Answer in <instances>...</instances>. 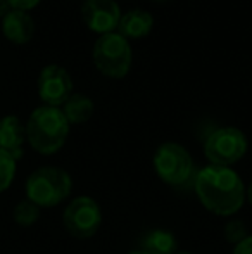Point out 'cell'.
Instances as JSON below:
<instances>
[{
	"mask_svg": "<svg viewBox=\"0 0 252 254\" xmlns=\"http://www.w3.org/2000/svg\"><path fill=\"white\" fill-rule=\"evenodd\" d=\"M195 194L202 206L216 216H233L246 202V185L235 170L226 166L202 168L195 177Z\"/></svg>",
	"mask_w": 252,
	"mask_h": 254,
	"instance_id": "obj_1",
	"label": "cell"
},
{
	"mask_svg": "<svg viewBox=\"0 0 252 254\" xmlns=\"http://www.w3.org/2000/svg\"><path fill=\"white\" fill-rule=\"evenodd\" d=\"M69 121L61 107L40 106L30 114L26 123V140L33 151L50 156L64 147L69 135Z\"/></svg>",
	"mask_w": 252,
	"mask_h": 254,
	"instance_id": "obj_2",
	"label": "cell"
},
{
	"mask_svg": "<svg viewBox=\"0 0 252 254\" xmlns=\"http://www.w3.org/2000/svg\"><path fill=\"white\" fill-rule=\"evenodd\" d=\"M73 190V180L59 166H42L26 180V199L38 207H54L66 201Z\"/></svg>",
	"mask_w": 252,
	"mask_h": 254,
	"instance_id": "obj_3",
	"label": "cell"
},
{
	"mask_svg": "<svg viewBox=\"0 0 252 254\" xmlns=\"http://www.w3.org/2000/svg\"><path fill=\"white\" fill-rule=\"evenodd\" d=\"M94 64L104 76L125 78L133 63L131 45L118 31L101 35L94 44Z\"/></svg>",
	"mask_w": 252,
	"mask_h": 254,
	"instance_id": "obj_4",
	"label": "cell"
},
{
	"mask_svg": "<svg viewBox=\"0 0 252 254\" xmlns=\"http://www.w3.org/2000/svg\"><path fill=\"white\" fill-rule=\"evenodd\" d=\"M249 149V142L242 130L235 127H221L209 133L204 142V154L209 164L232 168Z\"/></svg>",
	"mask_w": 252,
	"mask_h": 254,
	"instance_id": "obj_5",
	"label": "cell"
},
{
	"mask_svg": "<svg viewBox=\"0 0 252 254\" xmlns=\"http://www.w3.org/2000/svg\"><path fill=\"white\" fill-rule=\"evenodd\" d=\"M154 170L168 185H182L189 182L194 171V159L183 145L164 142L154 154Z\"/></svg>",
	"mask_w": 252,
	"mask_h": 254,
	"instance_id": "obj_6",
	"label": "cell"
},
{
	"mask_svg": "<svg viewBox=\"0 0 252 254\" xmlns=\"http://www.w3.org/2000/svg\"><path fill=\"white\" fill-rule=\"evenodd\" d=\"M62 223L74 239L94 237L102 225V209L97 201L88 195H78L66 206L62 213Z\"/></svg>",
	"mask_w": 252,
	"mask_h": 254,
	"instance_id": "obj_7",
	"label": "cell"
},
{
	"mask_svg": "<svg viewBox=\"0 0 252 254\" xmlns=\"http://www.w3.org/2000/svg\"><path fill=\"white\" fill-rule=\"evenodd\" d=\"M38 94L45 106L61 107L73 94L71 74L59 64H49L38 76Z\"/></svg>",
	"mask_w": 252,
	"mask_h": 254,
	"instance_id": "obj_8",
	"label": "cell"
},
{
	"mask_svg": "<svg viewBox=\"0 0 252 254\" xmlns=\"http://www.w3.org/2000/svg\"><path fill=\"white\" fill-rule=\"evenodd\" d=\"M81 16L92 31L105 35L118 30L121 9L116 0H85Z\"/></svg>",
	"mask_w": 252,
	"mask_h": 254,
	"instance_id": "obj_9",
	"label": "cell"
},
{
	"mask_svg": "<svg viewBox=\"0 0 252 254\" xmlns=\"http://www.w3.org/2000/svg\"><path fill=\"white\" fill-rule=\"evenodd\" d=\"M26 142V127L23 121L14 114L3 116L0 120V149L14 157H23V147Z\"/></svg>",
	"mask_w": 252,
	"mask_h": 254,
	"instance_id": "obj_10",
	"label": "cell"
},
{
	"mask_svg": "<svg viewBox=\"0 0 252 254\" xmlns=\"http://www.w3.org/2000/svg\"><path fill=\"white\" fill-rule=\"evenodd\" d=\"M154 28V16L144 9H131L126 14H121L118 24V33L123 35L128 42L147 37Z\"/></svg>",
	"mask_w": 252,
	"mask_h": 254,
	"instance_id": "obj_11",
	"label": "cell"
},
{
	"mask_svg": "<svg viewBox=\"0 0 252 254\" xmlns=\"http://www.w3.org/2000/svg\"><path fill=\"white\" fill-rule=\"evenodd\" d=\"M3 35L14 44H26L33 38L35 33V21L24 10L12 9L2 19Z\"/></svg>",
	"mask_w": 252,
	"mask_h": 254,
	"instance_id": "obj_12",
	"label": "cell"
},
{
	"mask_svg": "<svg viewBox=\"0 0 252 254\" xmlns=\"http://www.w3.org/2000/svg\"><path fill=\"white\" fill-rule=\"evenodd\" d=\"M140 244L142 251L147 254H175L178 249L175 234L162 228H155L145 234Z\"/></svg>",
	"mask_w": 252,
	"mask_h": 254,
	"instance_id": "obj_13",
	"label": "cell"
},
{
	"mask_svg": "<svg viewBox=\"0 0 252 254\" xmlns=\"http://www.w3.org/2000/svg\"><path fill=\"white\" fill-rule=\"evenodd\" d=\"M94 101L85 94H71V97L64 102L62 113L69 125H81L87 123L94 116Z\"/></svg>",
	"mask_w": 252,
	"mask_h": 254,
	"instance_id": "obj_14",
	"label": "cell"
},
{
	"mask_svg": "<svg viewBox=\"0 0 252 254\" xmlns=\"http://www.w3.org/2000/svg\"><path fill=\"white\" fill-rule=\"evenodd\" d=\"M38 218H40V207L28 199L17 202L14 207V221L19 227H31L37 223Z\"/></svg>",
	"mask_w": 252,
	"mask_h": 254,
	"instance_id": "obj_15",
	"label": "cell"
},
{
	"mask_svg": "<svg viewBox=\"0 0 252 254\" xmlns=\"http://www.w3.org/2000/svg\"><path fill=\"white\" fill-rule=\"evenodd\" d=\"M16 166L17 161L10 154L0 149V194L12 185L14 178H16Z\"/></svg>",
	"mask_w": 252,
	"mask_h": 254,
	"instance_id": "obj_16",
	"label": "cell"
},
{
	"mask_svg": "<svg viewBox=\"0 0 252 254\" xmlns=\"http://www.w3.org/2000/svg\"><path fill=\"white\" fill-rule=\"evenodd\" d=\"M223 235H225V239L230 244L237 246L249 234H247V227L242 220H230L228 223L225 225V228H223Z\"/></svg>",
	"mask_w": 252,
	"mask_h": 254,
	"instance_id": "obj_17",
	"label": "cell"
},
{
	"mask_svg": "<svg viewBox=\"0 0 252 254\" xmlns=\"http://www.w3.org/2000/svg\"><path fill=\"white\" fill-rule=\"evenodd\" d=\"M7 2L10 3V7L16 10H30L33 9V7H37L38 3L42 2V0H7Z\"/></svg>",
	"mask_w": 252,
	"mask_h": 254,
	"instance_id": "obj_18",
	"label": "cell"
},
{
	"mask_svg": "<svg viewBox=\"0 0 252 254\" xmlns=\"http://www.w3.org/2000/svg\"><path fill=\"white\" fill-rule=\"evenodd\" d=\"M233 254H252V235H247L242 242L233 248Z\"/></svg>",
	"mask_w": 252,
	"mask_h": 254,
	"instance_id": "obj_19",
	"label": "cell"
},
{
	"mask_svg": "<svg viewBox=\"0 0 252 254\" xmlns=\"http://www.w3.org/2000/svg\"><path fill=\"white\" fill-rule=\"evenodd\" d=\"M10 10H12V7H10V3L7 2V0H0V17H5L7 14L10 12Z\"/></svg>",
	"mask_w": 252,
	"mask_h": 254,
	"instance_id": "obj_20",
	"label": "cell"
},
{
	"mask_svg": "<svg viewBox=\"0 0 252 254\" xmlns=\"http://www.w3.org/2000/svg\"><path fill=\"white\" fill-rule=\"evenodd\" d=\"M246 201L252 206V182L249 184V187L246 189Z\"/></svg>",
	"mask_w": 252,
	"mask_h": 254,
	"instance_id": "obj_21",
	"label": "cell"
},
{
	"mask_svg": "<svg viewBox=\"0 0 252 254\" xmlns=\"http://www.w3.org/2000/svg\"><path fill=\"white\" fill-rule=\"evenodd\" d=\"M128 254H147V253H144L142 249H137V251H131V253H128Z\"/></svg>",
	"mask_w": 252,
	"mask_h": 254,
	"instance_id": "obj_22",
	"label": "cell"
},
{
	"mask_svg": "<svg viewBox=\"0 0 252 254\" xmlns=\"http://www.w3.org/2000/svg\"><path fill=\"white\" fill-rule=\"evenodd\" d=\"M175 254H192V253H187V251H176Z\"/></svg>",
	"mask_w": 252,
	"mask_h": 254,
	"instance_id": "obj_23",
	"label": "cell"
},
{
	"mask_svg": "<svg viewBox=\"0 0 252 254\" xmlns=\"http://www.w3.org/2000/svg\"><path fill=\"white\" fill-rule=\"evenodd\" d=\"M154 2H166V0H154Z\"/></svg>",
	"mask_w": 252,
	"mask_h": 254,
	"instance_id": "obj_24",
	"label": "cell"
}]
</instances>
